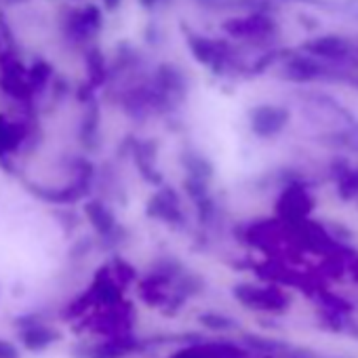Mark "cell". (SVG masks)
<instances>
[{
	"mask_svg": "<svg viewBox=\"0 0 358 358\" xmlns=\"http://www.w3.org/2000/svg\"><path fill=\"white\" fill-rule=\"evenodd\" d=\"M137 3H139L143 9H148V11H150V9H154V7L160 3V0H137Z\"/></svg>",
	"mask_w": 358,
	"mask_h": 358,
	"instance_id": "obj_27",
	"label": "cell"
},
{
	"mask_svg": "<svg viewBox=\"0 0 358 358\" xmlns=\"http://www.w3.org/2000/svg\"><path fill=\"white\" fill-rule=\"evenodd\" d=\"M0 358H20V350L11 341L0 339Z\"/></svg>",
	"mask_w": 358,
	"mask_h": 358,
	"instance_id": "obj_24",
	"label": "cell"
},
{
	"mask_svg": "<svg viewBox=\"0 0 358 358\" xmlns=\"http://www.w3.org/2000/svg\"><path fill=\"white\" fill-rule=\"evenodd\" d=\"M314 203L310 199V194L306 192L303 186L299 184H291L278 199V213L282 215L285 222H291V224H299V222H306V215L312 211Z\"/></svg>",
	"mask_w": 358,
	"mask_h": 358,
	"instance_id": "obj_7",
	"label": "cell"
},
{
	"mask_svg": "<svg viewBox=\"0 0 358 358\" xmlns=\"http://www.w3.org/2000/svg\"><path fill=\"white\" fill-rule=\"evenodd\" d=\"M303 51L318 59V62H343L348 59V55L352 53V43L343 36H337V34H322V36H316V38H310L303 43Z\"/></svg>",
	"mask_w": 358,
	"mask_h": 358,
	"instance_id": "obj_6",
	"label": "cell"
},
{
	"mask_svg": "<svg viewBox=\"0 0 358 358\" xmlns=\"http://www.w3.org/2000/svg\"><path fill=\"white\" fill-rule=\"evenodd\" d=\"M186 41L190 47V53L194 55V59L207 68H211L215 74H222L234 59V51L226 41H217V38H209L205 34H196L192 30H186Z\"/></svg>",
	"mask_w": 358,
	"mask_h": 358,
	"instance_id": "obj_3",
	"label": "cell"
},
{
	"mask_svg": "<svg viewBox=\"0 0 358 358\" xmlns=\"http://www.w3.org/2000/svg\"><path fill=\"white\" fill-rule=\"evenodd\" d=\"M22 139H24V127L0 116V156L17 150Z\"/></svg>",
	"mask_w": 358,
	"mask_h": 358,
	"instance_id": "obj_13",
	"label": "cell"
},
{
	"mask_svg": "<svg viewBox=\"0 0 358 358\" xmlns=\"http://www.w3.org/2000/svg\"><path fill=\"white\" fill-rule=\"evenodd\" d=\"M85 213L91 222V226L101 234V236H110L114 230H116V222H114V215L97 201L93 203H87L85 205Z\"/></svg>",
	"mask_w": 358,
	"mask_h": 358,
	"instance_id": "obj_12",
	"label": "cell"
},
{
	"mask_svg": "<svg viewBox=\"0 0 358 358\" xmlns=\"http://www.w3.org/2000/svg\"><path fill=\"white\" fill-rule=\"evenodd\" d=\"M59 339V333L45 327V324H32L28 327L24 333H22V341L28 350L32 352H38V350H45L47 345H51L53 341Z\"/></svg>",
	"mask_w": 358,
	"mask_h": 358,
	"instance_id": "obj_11",
	"label": "cell"
},
{
	"mask_svg": "<svg viewBox=\"0 0 358 358\" xmlns=\"http://www.w3.org/2000/svg\"><path fill=\"white\" fill-rule=\"evenodd\" d=\"M184 162H186V169L190 171V179H194V182L207 184L209 179H211L213 166H211V162L205 160L203 156H199V154H188V156L184 158Z\"/></svg>",
	"mask_w": 358,
	"mask_h": 358,
	"instance_id": "obj_17",
	"label": "cell"
},
{
	"mask_svg": "<svg viewBox=\"0 0 358 358\" xmlns=\"http://www.w3.org/2000/svg\"><path fill=\"white\" fill-rule=\"evenodd\" d=\"M0 53H3V43H0Z\"/></svg>",
	"mask_w": 358,
	"mask_h": 358,
	"instance_id": "obj_29",
	"label": "cell"
},
{
	"mask_svg": "<svg viewBox=\"0 0 358 358\" xmlns=\"http://www.w3.org/2000/svg\"><path fill=\"white\" fill-rule=\"evenodd\" d=\"M201 322H203L205 327L213 329V331H228V329L234 327V320H232V318L222 316V314H213V312L203 314V316H201Z\"/></svg>",
	"mask_w": 358,
	"mask_h": 358,
	"instance_id": "obj_21",
	"label": "cell"
},
{
	"mask_svg": "<svg viewBox=\"0 0 358 358\" xmlns=\"http://www.w3.org/2000/svg\"><path fill=\"white\" fill-rule=\"evenodd\" d=\"M289 120H291V112L282 106H272V103L257 106L249 114L251 131L264 139L278 135L289 124Z\"/></svg>",
	"mask_w": 358,
	"mask_h": 358,
	"instance_id": "obj_5",
	"label": "cell"
},
{
	"mask_svg": "<svg viewBox=\"0 0 358 358\" xmlns=\"http://www.w3.org/2000/svg\"><path fill=\"white\" fill-rule=\"evenodd\" d=\"M85 66H87V74H89V85L95 87H103L108 76H110V68L106 62V55L101 53V49L97 45L87 47L85 51Z\"/></svg>",
	"mask_w": 358,
	"mask_h": 358,
	"instance_id": "obj_10",
	"label": "cell"
},
{
	"mask_svg": "<svg viewBox=\"0 0 358 358\" xmlns=\"http://www.w3.org/2000/svg\"><path fill=\"white\" fill-rule=\"evenodd\" d=\"M295 3H303V5H314V7H324V5H329V0H295Z\"/></svg>",
	"mask_w": 358,
	"mask_h": 358,
	"instance_id": "obj_25",
	"label": "cell"
},
{
	"mask_svg": "<svg viewBox=\"0 0 358 358\" xmlns=\"http://www.w3.org/2000/svg\"><path fill=\"white\" fill-rule=\"evenodd\" d=\"M320 299H322V303H324V308L329 310V312H333V314H345V312H350L352 308H350V303L345 301V299H341V297H337V295H333V293H327V291H322L320 293Z\"/></svg>",
	"mask_w": 358,
	"mask_h": 358,
	"instance_id": "obj_20",
	"label": "cell"
},
{
	"mask_svg": "<svg viewBox=\"0 0 358 358\" xmlns=\"http://www.w3.org/2000/svg\"><path fill=\"white\" fill-rule=\"evenodd\" d=\"M120 3H122V0H103V7L108 11H116L120 7Z\"/></svg>",
	"mask_w": 358,
	"mask_h": 358,
	"instance_id": "obj_26",
	"label": "cell"
},
{
	"mask_svg": "<svg viewBox=\"0 0 358 358\" xmlns=\"http://www.w3.org/2000/svg\"><path fill=\"white\" fill-rule=\"evenodd\" d=\"M59 28L68 43L91 47L103 30V11L97 5H87L80 9H62Z\"/></svg>",
	"mask_w": 358,
	"mask_h": 358,
	"instance_id": "obj_1",
	"label": "cell"
},
{
	"mask_svg": "<svg viewBox=\"0 0 358 358\" xmlns=\"http://www.w3.org/2000/svg\"><path fill=\"white\" fill-rule=\"evenodd\" d=\"M282 62H285L282 64V76L287 80H293V83H310V80H316V78L331 74L322 62H318L310 55H289L287 53Z\"/></svg>",
	"mask_w": 358,
	"mask_h": 358,
	"instance_id": "obj_8",
	"label": "cell"
},
{
	"mask_svg": "<svg viewBox=\"0 0 358 358\" xmlns=\"http://www.w3.org/2000/svg\"><path fill=\"white\" fill-rule=\"evenodd\" d=\"M93 289H95V295H97L99 299H103L106 303H110V306L116 303V301H120V291H118V287L112 282V278H110L108 274H103V270L97 274Z\"/></svg>",
	"mask_w": 358,
	"mask_h": 358,
	"instance_id": "obj_18",
	"label": "cell"
},
{
	"mask_svg": "<svg viewBox=\"0 0 358 358\" xmlns=\"http://www.w3.org/2000/svg\"><path fill=\"white\" fill-rule=\"evenodd\" d=\"M339 11H341L345 17H350V20L358 22V0H341Z\"/></svg>",
	"mask_w": 358,
	"mask_h": 358,
	"instance_id": "obj_23",
	"label": "cell"
},
{
	"mask_svg": "<svg viewBox=\"0 0 358 358\" xmlns=\"http://www.w3.org/2000/svg\"><path fill=\"white\" fill-rule=\"evenodd\" d=\"M97 131H99V106L95 101H89L80 127V139L87 148L97 145Z\"/></svg>",
	"mask_w": 358,
	"mask_h": 358,
	"instance_id": "obj_14",
	"label": "cell"
},
{
	"mask_svg": "<svg viewBox=\"0 0 358 358\" xmlns=\"http://www.w3.org/2000/svg\"><path fill=\"white\" fill-rule=\"evenodd\" d=\"M234 297L253 310L266 312H282L289 306V297L278 287H255V285H238L234 289Z\"/></svg>",
	"mask_w": 358,
	"mask_h": 358,
	"instance_id": "obj_4",
	"label": "cell"
},
{
	"mask_svg": "<svg viewBox=\"0 0 358 358\" xmlns=\"http://www.w3.org/2000/svg\"><path fill=\"white\" fill-rule=\"evenodd\" d=\"M194 3L203 9L209 11H222V9H230V0H194Z\"/></svg>",
	"mask_w": 358,
	"mask_h": 358,
	"instance_id": "obj_22",
	"label": "cell"
},
{
	"mask_svg": "<svg viewBox=\"0 0 358 358\" xmlns=\"http://www.w3.org/2000/svg\"><path fill=\"white\" fill-rule=\"evenodd\" d=\"M222 30L226 36L251 45H264L278 36L276 20L266 13H245L228 17L222 22Z\"/></svg>",
	"mask_w": 358,
	"mask_h": 358,
	"instance_id": "obj_2",
	"label": "cell"
},
{
	"mask_svg": "<svg viewBox=\"0 0 358 358\" xmlns=\"http://www.w3.org/2000/svg\"><path fill=\"white\" fill-rule=\"evenodd\" d=\"M7 5H22V3H28V0H5Z\"/></svg>",
	"mask_w": 358,
	"mask_h": 358,
	"instance_id": "obj_28",
	"label": "cell"
},
{
	"mask_svg": "<svg viewBox=\"0 0 358 358\" xmlns=\"http://www.w3.org/2000/svg\"><path fill=\"white\" fill-rule=\"evenodd\" d=\"M148 215L160 217V220H164L169 224H179V222H182V209H179L177 196L173 192H169V190L158 192L148 205Z\"/></svg>",
	"mask_w": 358,
	"mask_h": 358,
	"instance_id": "obj_9",
	"label": "cell"
},
{
	"mask_svg": "<svg viewBox=\"0 0 358 358\" xmlns=\"http://www.w3.org/2000/svg\"><path fill=\"white\" fill-rule=\"evenodd\" d=\"M133 345L127 343L124 339L116 341H106V343H97L85 350V358H124V354L131 350Z\"/></svg>",
	"mask_w": 358,
	"mask_h": 358,
	"instance_id": "obj_15",
	"label": "cell"
},
{
	"mask_svg": "<svg viewBox=\"0 0 358 358\" xmlns=\"http://www.w3.org/2000/svg\"><path fill=\"white\" fill-rule=\"evenodd\" d=\"M337 184H339V196H341L343 201L354 199V196L358 194V169H356V171L348 169L343 175H339Z\"/></svg>",
	"mask_w": 358,
	"mask_h": 358,
	"instance_id": "obj_19",
	"label": "cell"
},
{
	"mask_svg": "<svg viewBox=\"0 0 358 358\" xmlns=\"http://www.w3.org/2000/svg\"><path fill=\"white\" fill-rule=\"evenodd\" d=\"M53 80V68L47 59H34V64L28 68V85L32 93H41L49 83Z\"/></svg>",
	"mask_w": 358,
	"mask_h": 358,
	"instance_id": "obj_16",
	"label": "cell"
}]
</instances>
